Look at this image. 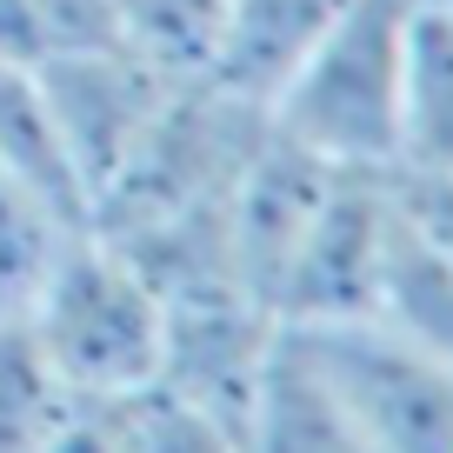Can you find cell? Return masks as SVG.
I'll use <instances>...</instances> for the list:
<instances>
[{
  "instance_id": "14",
  "label": "cell",
  "mask_w": 453,
  "mask_h": 453,
  "mask_svg": "<svg viewBox=\"0 0 453 453\" xmlns=\"http://www.w3.org/2000/svg\"><path fill=\"white\" fill-rule=\"evenodd\" d=\"M400 7H413V14H426V7H453V0H400Z\"/></svg>"
},
{
  "instance_id": "13",
  "label": "cell",
  "mask_w": 453,
  "mask_h": 453,
  "mask_svg": "<svg viewBox=\"0 0 453 453\" xmlns=\"http://www.w3.org/2000/svg\"><path fill=\"white\" fill-rule=\"evenodd\" d=\"M400 180V207H407V220L420 226V241L434 247V254L453 260V187L440 180H407V173H394Z\"/></svg>"
},
{
  "instance_id": "5",
  "label": "cell",
  "mask_w": 453,
  "mask_h": 453,
  "mask_svg": "<svg viewBox=\"0 0 453 453\" xmlns=\"http://www.w3.org/2000/svg\"><path fill=\"white\" fill-rule=\"evenodd\" d=\"M234 434L247 453H373L334 400V387L320 380V367L307 360V347L294 340V326L273 334Z\"/></svg>"
},
{
  "instance_id": "12",
  "label": "cell",
  "mask_w": 453,
  "mask_h": 453,
  "mask_svg": "<svg viewBox=\"0 0 453 453\" xmlns=\"http://www.w3.org/2000/svg\"><path fill=\"white\" fill-rule=\"evenodd\" d=\"M120 447L127 453H247L234 420L167 394V387H147V394L120 400Z\"/></svg>"
},
{
  "instance_id": "11",
  "label": "cell",
  "mask_w": 453,
  "mask_h": 453,
  "mask_svg": "<svg viewBox=\"0 0 453 453\" xmlns=\"http://www.w3.org/2000/svg\"><path fill=\"white\" fill-rule=\"evenodd\" d=\"M73 394L47 373L27 320H0V453H47Z\"/></svg>"
},
{
  "instance_id": "4",
  "label": "cell",
  "mask_w": 453,
  "mask_h": 453,
  "mask_svg": "<svg viewBox=\"0 0 453 453\" xmlns=\"http://www.w3.org/2000/svg\"><path fill=\"white\" fill-rule=\"evenodd\" d=\"M400 234V180L394 173H354L334 167L313 200L307 226L294 241V260L273 294L280 326H320V320H354L380 307V273Z\"/></svg>"
},
{
  "instance_id": "10",
  "label": "cell",
  "mask_w": 453,
  "mask_h": 453,
  "mask_svg": "<svg viewBox=\"0 0 453 453\" xmlns=\"http://www.w3.org/2000/svg\"><path fill=\"white\" fill-rule=\"evenodd\" d=\"M120 54L154 67L160 81H207L220 41V0H113Z\"/></svg>"
},
{
  "instance_id": "8",
  "label": "cell",
  "mask_w": 453,
  "mask_h": 453,
  "mask_svg": "<svg viewBox=\"0 0 453 453\" xmlns=\"http://www.w3.org/2000/svg\"><path fill=\"white\" fill-rule=\"evenodd\" d=\"M87 234V220H73L60 200H47L34 180H20L0 160V320H20L27 300L41 294V280L54 273V260Z\"/></svg>"
},
{
  "instance_id": "6",
  "label": "cell",
  "mask_w": 453,
  "mask_h": 453,
  "mask_svg": "<svg viewBox=\"0 0 453 453\" xmlns=\"http://www.w3.org/2000/svg\"><path fill=\"white\" fill-rule=\"evenodd\" d=\"M340 7L347 0H220V41H213L207 81L267 113L273 87L340 20Z\"/></svg>"
},
{
  "instance_id": "2",
  "label": "cell",
  "mask_w": 453,
  "mask_h": 453,
  "mask_svg": "<svg viewBox=\"0 0 453 453\" xmlns=\"http://www.w3.org/2000/svg\"><path fill=\"white\" fill-rule=\"evenodd\" d=\"M27 340L73 400H134L167 367V300L120 241L87 226L27 300Z\"/></svg>"
},
{
  "instance_id": "3",
  "label": "cell",
  "mask_w": 453,
  "mask_h": 453,
  "mask_svg": "<svg viewBox=\"0 0 453 453\" xmlns=\"http://www.w3.org/2000/svg\"><path fill=\"white\" fill-rule=\"evenodd\" d=\"M373 453H453V367L380 313L294 326Z\"/></svg>"
},
{
  "instance_id": "9",
  "label": "cell",
  "mask_w": 453,
  "mask_h": 453,
  "mask_svg": "<svg viewBox=\"0 0 453 453\" xmlns=\"http://www.w3.org/2000/svg\"><path fill=\"white\" fill-rule=\"evenodd\" d=\"M373 313L453 367V260L420 241V226L407 220V207H400V234H394V254H387L380 307Z\"/></svg>"
},
{
  "instance_id": "1",
  "label": "cell",
  "mask_w": 453,
  "mask_h": 453,
  "mask_svg": "<svg viewBox=\"0 0 453 453\" xmlns=\"http://www.w3.org/2000/svg\"><path fill=\"white\" fill-rule=\"evenodd\" d=\"M407 73H413V7L347 0L340 20L273 87L267 134L320 167L394 173L400 134H407Z\"/></svg>"
},
{
  "instance_id": "7",
  "label": "cell",
  "mask_w": 453,
  "mask_h": 453,
  "mask_svg": "<svg viewBox=\"0 0 453 453\" xmlns=\"http://www.w3.org/2000/svg\"><path fill=\"white\" fill-rule=\"evenodd\" d=\"M394 173L453 187V7L413 14L407 134H400V167Z\"/></svg>"
}]
</instances>
